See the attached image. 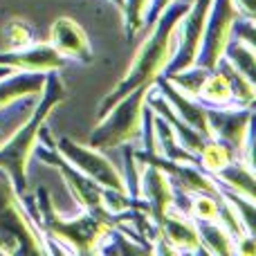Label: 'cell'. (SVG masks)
<instances>
[{
    "label": "cell",
    "instance_id": "obj_1",
    "mask_svg": "<svg viewBox=\"0 0 256 256\" xmlns=\"http://www.w3.org/2000/svg\"><path fill=\"white\" fill-rule=\"evenodd\" d=\"M186 2H176L171 7H166L153 22H150V32L146 36V40L140 45V50L135 52V58H132L130 68L126 70V74L120 79V84L110 90V94L104 97V102L99 104L97 110V120L112 106L115 102H120L122 97H126L128 92L142 88V86H153L158 76L164 74L166 66L171 63L173 54H176L178 48V22L184 16Z\"/></svg>",
    "mask_w": 256,
    "mask_h": 256
},
{
    "label": "cell",
    "instance_id": "obj_2",
    "mask_svg": "<svg viewBox=\"0 0 256 256\" xmlns=\"http://www.w3.org/2000/svg\"><path fill=\"white\" fill-rule=\"evenodd\" d=\"M32 202L34 204L27 212L43 232L52 254H97L115 232L110 222L86 209L74 216H63L61 212H56L52 196L45 186L36 189V200Z\"/></svg>",
    "mask_w": 256,
    "mask_h": 256
},
{
    "label": "cell",
    "instance_id": "obj_3",
    "mask_svg": "<svg viewBox=\"0 0 256 256\" xmlns=\"http://www.w3.org/2000/svg\"><path fill=\"white\" fill-rule=\"evenodd\" d=\"M38 142L40 144L34 146L32 158L50 164V166H54L58 173H61V178L66 180L72 198L79 202L81 209H86V212L104 218V220L110 222L115 230L126 220V216H128L130 209H144L146 212V204H144L142 198H132V196L124 194V191L108 189V186L94 182L92 178H88L81 171H76L63 155H58V150L54 148V137L50 135L45 126L38 135Z\"/></svg>",
    "mask_w": 256,
    "mask_h": 256
},
{
    "label": "cell",
    "instance_id": "obj_4",
    "mask_svg": "<svg viewBox=\"0 0 256 256\" xmlns=\"http://www.w3.org/2000/svg\"><path fill=\"white\" fill-rule=\"evenodd\" d=\"M38 97L40 99L36 104V108L32 110L30 120L18 128L9 140L0 142V171L7 173L14 189L20 196L27 189V166H30L32 160V150L38 144L40 130H43L50 112L68 99L66 84L58 76V72H48L45 74V84Z\"/></svg>",
    "mask_w": 256,
    "mask_h": 256
},
{
    "label": "cell",
    "instance_id": "obj_5",
    "mask_svg": "<svg viewBox=\"0 0 256 256\" xmlns=\"http://www.w3.org/2000/svg\"><path fill=\"white\" fill-rule=\"evenodd\" d=\"M0 254H52L22 196L0 171Z\"/></svg>",
    "mask_w": 256,
    "mask_h": 256
},
{
    "label": "cell",
    "instance_id": "obj_6",
    "mask_svg": "<svg viewBox=\"0 0 256 256\" xmlns=\"http://www.w3.org/2000/svg\"><path fill=\"white\" fill-rule=\"evenodd\" d=\"M148 88L150 86H142L112 104L99 117L88 144L99 150L120 148L124 144H137L142 135V117H144Z\"/></svg>",
    "mask_w": 256,
    "mask_h": 256
},
{
    "label": "cell",
    "instance_id": "obj_7",
    "mask_svg": "<svg viewBox=\"0 0 256 256\" xmlns=\"http://www.w3.org/2000/svg\"><path fill=\"white\" fill-rule=\"evenodd\" d=\"M54 148H56L58 155H63L76 171L84 173V176L92 178L94 182L108 186V189L128 194L122 171L106 158V155H104V150L94 148V146H90V144L84 146V144H79V142L70 140V137H66V135L54 140Z\"/></svg>",
    "mask_w": 256,
    "mask_h": 256
},
{
    "label": "cell",
    "instance_id": "obj_8",
    "mask_svg": "<svg viewBox=\"0 0 256 256\" xmlns=\"http://www.w3.org/2000/svg\"><path fill=\"white\" fill-rule=\"evenodd\" d=\"M240 16L243 14L238 12L234 0H212L196 66L204 68V70H214L218 66V61L222 58L227 43L232 38V27Z\"/></svg>",
    "mask_w": 256,
    "mask_h": 256
},
{
    "label": "cell",
    "instance_id": "obj_9",
    "mask_svg": "<svg viewBox=\"0 0 256 256\" xmlns=\"http://www.w3.org/2000/svg\"><path fill=\"white\" fill-rule=\"evenodd\" d=\"M209 7H212V0H194L186 7L184 16L180 18L178 30H176V36H178L176 54H173L171 63L164 70V76L171 74V72H180V70L196 66L200 45H202V34H204V25H207Z\"/></svg>",
    "mask_w": 256,
    "mask_h": 256
},
{
    "label": "cell",
    "instance_id": "obj_10",
    "mask_svg": "<svg viewBox=\"0 0 256 256\" xmlns=\"http://www.w3.org/2000/svg\"><path fill=\"white\" fill-rule=\"evenodd\" d=\"M142 162H144V166H142V178H140V198L144 200L148 218L155 225H160V220L173 207L176 189H173L168 173L162 166H158L150 160H142Z\"/></svg>",
    "mask_w": 256,
    "mask_h": 256
},
{
    "label": "cell",
    "instance_id": "obj_11",
    "mask_svg": "<svg viewBox=\"0 0 256 256\" xmlns=\"http://www.w3.org/2000/svg\"><path fill=\"white\" fill-rule=\"evenodd\" d=\"M0 66L7 70H20V72H61L68 66V58H63L50 43H32L22 45L16 50L0 52Z\"/></svg>",
    "mask_w": 256,
    "mask_h": 256
},
{
    "label": "cell",
    "instance_id": "obj_12",
    "mask_svg": "<svg viewBox=\"0 0 256 256\" xmlns=\"http://www.w3.org/2000/svg\"><path fill=\"white\" fill-rule=\"evenodd\" d=\"M207 117L214 137L225 142L240 158L245 142L252 135V108H207Z\"/></svg>",
    "mask_w": 256,
    "mask_h": 256
},
{
    "label": "cell",
    "instance_id": "obj_13",
    "mask_svg": "<svg viewBox=\"0 0 256 256\" xmlns=\"http://www.w3.org/2000/svg\"><path fill=\"white\" fill-rule=\"evenodd\" d=\"M158 243L164 245L160 252H204L196 230V220L176 207L168 209L166 216L160 220Z\"/></svg>",
    "mask_w": 256,
    "mask_h": 256
},
{
    "label": "cell",
    "instance_id": "obj_14",
    "mask_svg": "<svg viewBox=\"0 0 256 256\" xmlns=\"http://www.w3.org/2000/svg\"><path fill=\"white\" fill-rule=\"evenodd\" d=\"M50 45L68 61H76L88 66L92 61V48L86 30L70 16H61L52 22L50 30Z\"/></svg>",
    "mask_w": 256,
    "mask_h": 256
},
{
    "label": "cell",
    "instance_id": "obj_15",
    "mask_svg": "<svg viewBox=\"0 0 256 256\" xmlns=\"http://www.w3.org/2000/svg\"><path fill=\"white\" fill-rule=\"evenodd\" d=\"M155 86H158V90L164 94L168 106H171L186 124L191 128H196L204 140H212L214 132H212V126H209L207 106H204V104H200L196 97H189V94H184L182 90H178L166 76H158V79H155Z\"/></svg>",
    "mask_w": 256,
    "mask_h": 256
},
{
    "label": "cell",
    "instance_id": "obj_16",
    "mask_svg": "<svg viewBox=\"0 0 256 256\" xmlns=\"http://www.w3.org/2000/svg\"><path fill=\"white\" fill-rule=\"evenodd\" d=\"M45 84L43 72H20L9 70L0 76V110L9 108L14 102L25 97H38Z\"/></svg>",
    "mask_w": 256,
    "mask_h": 256
},
{
    "label": "cell",
    "instance_id": "obj_17",
    "mask_svg": "<svg viewBox=\"0 0 256 256\" xmlns=\"http://www.w3.org/2000/svg\"><path fill=\"white\" fill-rule=\"evenodd\" d=\"M200 104L207 108H236L234 106V90H232V81L222 66L218 63L214 70L207 72L204 81L200 84L198 94H196Z\"/></svg>",
    "mask_w": 256,
    "mask_h": 256
},
{
    "label": "cell",
    "instance_id": "obj_18",
    "mask_svg": "<svg viewBox=\"0 0 256 256\" xmlns=\"http://www.w3.org/2000/svg\"><path fill=\"white\" fill-rule=\"evenodd\" d=\"M212 178L218 182V186L222 191H230V194L254 200V166H248L243 160L238 158L232 160L227 166H222Z\"/></svg>",
    "mask_w": 256,
    "mask_h": 256
},
{
    "label": "cell",
    "instance_id": "obj_19",
    "mask_svg": "<svg viewBox=\"0 0 256 256\" xmlns=\"http://www.w3.org/2000/svg\"><path fill=\"white\" fill-rule=\"evenodd\" d=\"M200 243L209 254H234V240L218 220H196Z\"/></svg>",
    "mask_w": 256,
    "mask_h": 256
},
{
    "label": "cell",
    "instance_id": "obj_20",
    "mask_svg": "<svg viewBox=\"0 0 256 256\" xmlns=\"http://www.w3.org/2000/svg\"><path fill=\"white\" fill-rule=\"evenodd\" d=\"M232 160H236L234 150H232L230 146L225 144V142H220V140H216V137H212V140L204 142V148L200 150V155H198V166L202 168L204 173L214 176V173H218L222 166H227Z\"/></svg>",
    "mask_w": 256,
    "mask_h": 256
},
{
    "label": "cell",
    "instance_id": "obj_21",
    "mask_svg": "<svg viewBox=\"0 0 256 256\" xmlns=\"http://www.w3.org/2000/svg\"><path fill=\"white\" fill-rule=\"evenodd\" d=\"M222 56L240 72L245 74L250 81H256V52H254V45L250 43H243V40H232L227 43L225 48V54Z\"/></svg>",
    "mask_w": 256,
    "mask_h": 256
},
{
    "label": "cell",
    "instance_id": "obj_22",
    "mask_svg": "<svg viewBox=\"0 0 256 256\" xmlns=\"http://www.w3.org/2000/svg\"><path fill=\"white\" fill-rule=\"evenodd\" d=\"M150 0H124L122 7V20H124L126 38H135L140 30L146 25V14H148Z\"/></svg>",
    "mask_w": 256,
    "mask_h": 256
},
{
    "label": "cell",
    "instance_id": "obj_23",
    "mask_svg": "<svg viewBox=\"0 0 256 256\" xmlns=\"http://www.w3.org/2000/svg\"><path fill=\"white\" fill-rule=\"evenodd\" d=\"M4 38L9 40V50H16V48H22V45L32 43L34 36H32V30L25 20L14 18V20H9L7 27H4Z\"/></svg>",
    "mask_w": 256,
    "mask_h": 256
},
{
    "label": "cell",
    "instance_id": "obj_24",
    "mask_svg": "<svg viewBox=\"0 0 256 256\" xmlns=\"http://www.w3.org/2000/svg\"><path fill=\"white\" fill-rule=\"evenodd\" d=\"M173 2H176V0H150V4H148V14H146V22L150 25V22H153L155 18H158L166 7H171Z\"/></svg>",
    "mask_w": 256,
    "mask_h": 256
},
{
    "label": "cell",
    "instance_id": "obj_25",
    "mask_svg": "<svg viewBox=\"0 0 256 256\" xmlns=\"http://www.w3.org/2000/svg\"><path fill=\"white\" fill-rule=\"evenodd\" d=\"M238 12L248 18H256V0H234Z\"/></svg>",
    "mask_w": 256,
    "mask_h": 256
},
{
    "label": "cell",
    "instance_id": "obj_26",
    "mask_svg": "<svg viewBox=\"0 0 256 256\" xmlns=\"http://www.w3.org/2000/svg\"><path fill=\"white\" fill-rule=\"evenodd\" d=\"M108 2H110V4H115V7L120 9V12H122V7H124V0H108Z\"/></svg>",
    "mask_w": 256,
    "mask_h": 256
},
{
    "label": "cell",
    "instance_id": "obj_27",
    "mask_svg": "<svg viewBox=\"0 0 256 256\" xmlns=\"http://www.w3.org/2000/svg\"><path fill=\"white\" fill-rule=\"evenodd\" d=\"M7 72H9L7 68H2V66H0V76H2V74H7Z\"/></svg>",
    "mask_w": 256,
    "mask_h": 256
},
{
    "label": "cell",
    "instance_id": "obj_28",
    "mask_svg": "<svg viewBox=\"0 0 256 256\" xmlns=\"http://www.w3.org/2000/svg\"><path fill=\"white\" fill-rule=\"evenodd\" d=\"M2 140H4V132H2V130H0V142H2Z\"/></svg>",
    "mask_w": 256,
    "mask_h": 256
}]
</instances>
